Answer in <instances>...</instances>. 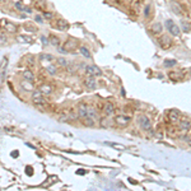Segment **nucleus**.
Instances as JSON below:
<instances>
[{"mask_svg":"<svg viewBox=\"0 0 191 191\" xmlns=\"http://www.w3.org/2000/svg\"><path fill=\"white\" fill-rule=\"evenodd\" d=\"M189 145H190V147H191V140H189Z\"/></svg>","mask_w":191,"mask_h":191,"instance_id":"40","label":"nucleus"},{"mask_svg":"<svg viewBox=\"0 0 191 191\" xmlns=\"http://www.w3.org/2000/svg\"><path fill=\"white\" fill-rule=\"evenodd\" d=\"M66 70L69 71V73H74V71L77 70V68H75V66H73V65H68V66H66Z\"/></svg>","mask_w":191,"mask_h":191,"instance_id":"35","label":"nucleus"},{"mask_svg":"<svg viewBox=\"0 0 191 191\" xmlns=\"http://www.w3.org/2000/svg\"><path fill=\"white\" fill-rule=\"evenodd\" d=\"M87 110H88V106L85 103L79 104L78 106V117H81V119L87 117Z\"/></svg>","mask_w":191,"mask_h":191,"instance_id":"10","label":"nucleus"},{"mask_svg":"<svg viewBox=\"0 0 191 191\" xmlns=\"http://www.w3.org/2000/svg\"><path fill=\"white\" fill-rule=\"evenodd\" d=\"M48 40H50V44L54 46V47H59L60 46V38H59V37L58 36H55V35H51L50 36V38H48Z\"/></svg>","mask_w":191,"mask_h":191,"instance_id":"22","label":"nucleus"},{"mask_svg":"<svg viewBox=\"0 0 191 191\" xmlns=\"http://www.w3.org/2000/svg\"><path fill=\"white\" fill-rule=\"evenodd\" d=\"M137 122L143 130H150L152 129V121L149 117H147L145 115H138L137 116Z\"/></svg>","mask_w":191,"mask_h":191,"instance_id":"2","label":"nucleus"},{"mask_svg":"<svg viewBox=\"0 0 191 191\" xmlns=\"http://www.w3.org/2000/svg\"><path fill=\"white\" fill-rule=\"evenodd\" d=\"M8 42V35L5 32H0V46L5 45Z\"/></svg>","mask_w":191,"mask_h":191,"instance_id":"28","label":"nucleus"},{"mask_svg":"<svg viewBox=\"0 0 191 191\" xmlns=\"http://www.w3.org/2000/svg\"><path fill=\"white\" fill-rule=\"evenodd\" d=\"M32 102L36 107H38V108H42V110H45L47 108V101L44 98V94L41 93L40 91H35L33 93H32Z\"/></svg>","mask_w":191,"mask_h":191,"instance_id":"1","label":"nucleus"},{"mask_svg":"<svg viewBox=\"0 0 191 191\" xmlns=\"http://www.w3.org/2000/svg\"><path fill=\"white\" fill-rule=\"evenodd\" d=\"M180 28H181V31H183V32L187 33V32H190V31H191V24L189 22H186V21H181Z\"/></svg>","mask_w":191,"mask_h":191,"instance_id":"25","label":"nucleus"},{"mask_svg":"<svg viewBox=\"0 0 191 191\" xmlns=\"http://www.w3.org/2000/svg\"><path fill=\"white\" fill-rule=\"evenodd\" d=\"M166 27H167L168 32H170L172 36H175V37L180 36L181 28H180V26H177V24H176L173 21H172V19H167V21H166Z\"/></svg>","mask_w":191,"mask_h":191,"instance_id":"3","label":"nucleus"},{"mask_svg":"<svg viewBox=\"0 0 191 191\" xmlns=\"http://www.w3.org/2000/svg\"><path fill=\"white\" fill-rule=\"evenodd\" d=\"M36 21L38 22V23H41V22H42V18H41V15H36Z\"/></svg>","mask_w":191,"mask_h":191,"instance_id":"38","label":"nucleus"},{"mask_svg":"<svg viewBox=\"0 0 191 191\" xmlns=\"http://www.w3.org/2000/svg\"><path fill=\"white\" fill-rule=\"evenodd\" d=\"M130 121H131V119L129 117V116H124V115H119V116H116V119H115V122L120 126H126V125L130 124Z\"/></svg>","mask_w":191,"mask_h":191,"instance_id":"7","label":"nucleus"},{"mask_svg":"<svg viewBox=\"0 0 191 191\" xmlns=\"http://www.w3.org/2000/svg\"><path fill=\"white\" fill-rule=\"evenodd\" d=\"M56 28L58 29H61V31H65V29H68L69 28V23H68L66 21H64V19H59L58 22H56Z\"/></svg>","mask_w":191,"mask_h":191,"instance_id":"18","label":"nucleus"},{"mask_svg":"<svg viewBox=\"0 0 191 191\" xmlns=\"http://www.w3.org/2000/svg\"><path fill=\"white\" fill-rule=\"evenodd\" d=\"M46 71L50 74V75H55V74L58 73V68L55 66V65H51V64H48V65H46Z\"/></svg>","mask_w":191,"mask_h":191,"instance_id":"26","label":"nucleus"},{"mask_svg":"<svg viewBox=\"0 0 191 191\" xmlns=\"http://www.w3.org/2000/svg\"><path fill=\"white\" fill-rule=\"evenodd\" d=\"M85 73H87V75H92V77H100L102 74L101 69L96 65H87L85 66Z\"/></svg>","mask_w":191,"mask_h":191,"instance_id":"5","label":"nucleus"},{"mask_svg":"<svg viewBox=\"0 0 191 191\" xmlns=\"http://www.w3.org/2000/svg\"><path fill=\"white\" fill-rule=\"evenodd\" d=\"M58 64L61 65V66H64V68H66L68 65H69V63H68V61H66L64 58H59V59H58Z\"/></svg>","mask_w":191,"mask_h":191,"instance_id":"32","label":"nucleus"},{"mask_svg":"<svg viewBox=\"0 0 191 191\" xmlns=\"http://www.w3.org/2000/svg\"><path fill=\"white\" fill-rule=\"evenodd\" d=\"M180 117H181V115L177 110H171L168 112V119H170V121L172 122V124H176V122L180 121Z\"/></svg>","mask_w":191,"mask_h":191,"instance_id":"9","label":"nucleus"},{"mask_svg":"<svg viewBox=\"0 0 191 191\" xmlns=\"http://www.w3.org/2000/svg\"><path fill=\"white\" fill-rule=\"evenodd\" d=\"M40 60L41 61H51V60H54V56L52 55H50V54H41L40 55Z\"/></svg>","mask_w":191,"mask_h":191,"instance_id":"29","label":"nucleus"},{"mask_svg":"<svg viewBox=\"0 0 191 191\" xmlns=\"http://www.w3.org/2000/svg\"><path fill=\"white\" fill-rule=\"evenodd\" d=\"M150 10H152L150 4H147L144 7V18H149L150 17Z\"/></svg>","mask_w":191,"mask_h":191,"instance_id":"30","label":"nucleus"},{"mask_svg":"<svg viewBox=\"0 0 191 191\" xmlns=\"http://www.w3.org/2000/svg\"><path fill=\"white\" fill-rule=\"evenodd\" d=\"M158 42H159V46H161L163 50H168V48L171 47V45H172V40H171V37L168 35H162L161 37H159Z\"/></svg>","mask_w":191,"mask_h":191,"instance_id":"4","label":"nucleus"},{"mask_svg":"<svg viewBox=\"0 0 191 191\" xmlns=\"http://www.w3.org/2000/svg\"><path fill=\"white\" fill-rule=\"evenodd\" d=\"M168 75H170V78H175V79H178V78L181 77V75H180V74H178V73H170Z\"/></svg>","mask_w":191,"mask_h":191,"instance_id":"36","label":"nucleus"},{"mask_svg":"<svg viewBox=\"0 0 191 191\" xmlns=\"http://www.w3.org/2000/svg\"><path fill=\"white\" fill-rule=\"evenodd\" d=\"M65 50L68 51V52H71V51H74L75 48H78L79 47V45H78V41L75 40V38H69L68 40L65 44H64V46H63Z\"/></svg>","mask_w":191,"mask_h":191,"instance_id":"6","label":"nucleus"},{"mask_svg":"<svg viewBox=\"0 0 191 191\" xmlns=\"http://www.w3.org/2000/svg\"><path fill=\"white\" fill-rule=\"evenodd\" d=\"M21 87L24 89V91H33V84H32V82H29V81H26V79H24V81L21 83Z\"/></svg>","mask_w":191,"mask_h":191,"instance_id":"21","label":"nucleus"},{"mask_svg":"<svg viewBox=\"0 0 191 191\" xmlns=\"http://www.w3.org/2000/svg\"><path fill=\"white\" fill-rule=\"evenodd\" d=\"M87 116H88V117H91V119H93V120H98V114H97V111H96L93 107H89V106H88Z\"/></svg>","mask_w":191,"mask_h":191,"instance_id":"19","label":"nucleus"},{"mask_svg":"<svg viewBox=\"0 0 191 191\" xmlns=\"http://www.w3.org/2000/svg\"><path fill=\"white\" fill-rule=\"evenodd\" d=\"M17 41L21 42V44H28V42H32V38H31V37H27V36H23V35H18Z\"/></svg>","mask_w":191,"mask_h":191,"instance_id":"24","label":"nucleus"},{"mask_svg":"<svg viewBox=\"0 0 191 191\" xmlns=\"http://www.w3.org/2000/svg\"><path fill=\"white\" fill-rule=\"evenodd\" d=\"M44 18H45V19H52L54 14L50 13V12H45V13H44Z\"/></svg>","mask_w":191,"mask_h":191,"instance_id":"34","label":"nucleus"},{"mask_svg":"<svg viewBox=\"0 0 191 191\" xmlns=\"http://www.w3.org/2000/svg\"><path fill=\"white\" fill-rule=\"evenodd\" d=\"M7 65H8V58L5 56L2 60V63H0V75H2L3 79L5 78V69H7Z\"/></svg>","mask_w":191,"mask_h":191,"instance_id":"14","label":"nucleus"},{"mask_svg":"<svg viewBox=\"0 0 191 191\" xmlns=\"http://www.w3.org/2000/svg\"><path fill=\"white\" fill-rule=\"evenodd\" d=\"M15 8H17L18 10H22V12H24V9H26L21 3H17V4H15Z\"/></svg>","mask_w":191,"mask_h":191,"instance_id":"37","label":"nucleus"},{"mask_svg":"<svg viewBox=\"0 0 191 191\" xmlns=\"http://www.w3.org/2000/svg\"><path fill=\"white\" fill-rule=\"evenodd\" d=\"M28 63H29V64H33V58H32V56H29V59H28Z\"/></svg>","mask_w":191,"mask_h":191,"instance_id":"39","label":"nucleus"},{"mask_svg":"<svg viewBox=\"0 0 191 191\" xmlns=\"http://www.w3.org/2000/svg\"><path fill=\"white\" fill-rule=\"evenodd\" d=\"M79 52H81L85 59H91L92 58V54L89 52L88 47H85V46H79Z\"/></svg>","mask_w":191,"mask_h":191,"instance_id":"20","label":"nucleus"},{"mask_svg":"<svg viewBox=\"0 0 191 191\" xmlns=\"http://www.w3.org/2000/svg\"><path fill=\"white\" fill-rule=\"evenodd\" d=\"M180 129L182 131H187V130H190L191 129V121H189V120H181L180 121Z\"/></svg>","mask_w":191,"mask_h":191,"instance_id":"16","label":"nucleus"},{"mask_svg":"<svg viewBox=\"0 0 191 191\" xmlns=\"http://www.w3.org/2000/svg\"><path fill=\"white\" fill-rule=\"evenodd\" d=\"M171 9L173 10V13L177 15H181L182 14V9H181V5L178 4L177 2H171Z\"/></svg>","mask_w":191,"mask_h":191,"instance_id":"13","label":"nucleus"},{"mask_svg":"<svg viewBox=\"0 0 191 191\" xmlns=\"http://www.w3.org/2000/svg\"><path fill=\"white\" fill-rule=\"evenodd\" d=\"M84 85H85V88H88V89H96L97 88V83H96V79L94 77H92V75H88L87 78L84 79Z\"/></svg>","mask_w":191,"mask_h":191,"instance_id":"8","label":"nucleus"},{"mask_svg":"<svg viewBox=\"0 0 191 191\" xmlns=\"http://www.w3.org/2000/svg\"><path fill=\"white\" fill-rule=\"evenodd\" d=\"M103 111H104V114H106L107 116H112V115L115 114V106H114V103L106 102V103H104Z\"/></svg>","mask_w":191,"mask_h":191,"instance_id":"11","label":"nucleus"},{"mask_svg":"<svg viewBox=\"0 0 191 191\" xmlns=\"http://www.w3.org/2000/svg\"><path fill=\"white\" fill-rule=\"evenodd\" d=\"M42 94H51L52 93V87L50 84H42L38 89Z\"/></svg>","mask_w":191,"mask_h":191,"instance_id":"15","label":"nucleus"},{"mask_svg":"<svg viewBox=\"0 0 191 191\" xmlns=\"http://www.w3.org/2000/svg\"><path fill=\"white\" fill-rule=\"evenodd\" d=\"M41 42H42V44H44V45L46 46V45H48V44H50V40H48L46 36H41Z\"/></svg>","mask_w":191,"mask_h":191,"instance_id":"33","label":"nucleus"},{"mask_svg":"<svg viewBox=\"0 0 191 191\" xmlns=\"http://www.w3.org/2000/svg\"><path fill=\"white\" fill-rule=\"evenodd\" d=\"M23 78L26 79V81L33 82V81H35V74L31 71V70H24V71H23Z\"/></svg>","mask_w":191,"mask_h":191,"instance_id":"23","label":"nucleus"},{"mask_svg":"<svg viewBox=\"0 0 191 191\" xmlns=\"http://www.w3.org/2000/svg\"><path fill=\"white\" fill-rule=\"evenodd\" d=\"M163 65H164V68H171V66H175V65H176V60H164Z\"/></svg>","mask_w":191,"mask_h":191,"instance_id":"31","label":"nucleus"},{"mask_svg":"<svg viewBox=\"0 0 191 191\" xmlns=\"http://www.w3.org/2000/svg\"><path fill=\"white\" fill-rule=\"evenodd\" d=\"M4 28H5V31H7V32H9V33H15V32H17V29H18V27L15 26V24L10 23V22H7V23H5Z\"/></svg>","mask_w":191,"mask_h":191,"instance_id":"17","label":"nucleus"},{"mask_svg":"<svg viewBox=\"0 0 191 191\" xmlns=\"http://www.w3.org/2000/svg\"><path fill=\"white\" fill-rule=\"evenodd\" d=\"M150 31H152V33H154V35H161L162 31H163V26L159 22H157L150 27Z\"/></svg>","mask_w":191,"mask_h":191,"instance_id":"12","label":"nucleus"},{"mask_svg":"<svg viewBox=\"0 0 191 191\" xmlns=\"http://www.w3.org/2000/svg\"><path fill=\"white\" fill-rule=\"evenodd\" d=\"M83 124L85 125V126H93L94 124H96V120H93V119H91V117H84L83 119Z\"/></svg>","mask_w":191,"mask_h":191,"instance_id":"27","label":"nucleus"}]
</instances>
